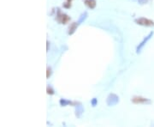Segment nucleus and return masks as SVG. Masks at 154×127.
<instances>
[{"mask_svg":"<svg viewBox=\"0 0 154 127\" xmlns=\"http://www.w3.org/2000/svg\"><path fill=\"white\" fill-rule=\"evenodd\" d=\"M119 101V97L115 94H111L109 96L107 97V102L108 106H114V105L117 104V102Z\"/></svg>","mask_w":154,"mask_h":127,"instance_id":"obj_1","label":"nucleus"},{"mask_svg":"<svg viewBox=\"0 0 154 127\" xmlns=\"http://www.w3.org/2000/svg\"><path fill=\"white\" fill-rule=\"evenodd\" d=\"M135 22L141 26H147V27H151L154 26V22L152 20L147 19V18H140V19H136Z\"/></svg>","mask_w":154,"mask_h":127,"instance_id":"obj_2","label":"nucleus"},{"mask_svg":"<svg viewBox=\"0 0 154 127\" xmlns=\"http://www.w3.org/2000/svg\"><path fill=\"white\" fill-rule=\"evenodd\" d=\"M132 101L135 104H150L151 101L149 99L147 98H143L140 96H135L132 99Z\"/></svg>","mask_w":154,"mask_h":127,"instance_id":"obj_3","label":"nucleus"},{"mask_svg":"<svg viewBox=\"0 0 154 127\" xmlns=\"http://www.w3.org/2000/svg\"><path fill=\"white\" fill-rule=\"evenodd\" d=\"M153 35V32H151L150 34H148V35L147 36V37H146L145 39H144V40H143V41H141L140 42V44L139 46H138V47H137V50H136V51H137V52L139 53L140 52V50L142 49L143 48V46H145L146 44H147V42L149 40H150L151 39V37H152V36Z\"/></svg>","mask_w":154,"mask_h":127,"instance_id":"obj_4","label":"nucleus"},{"mask_svg":"<svg viewBox=\"0 0 154 127\" xmlns=\"http://www.w3.org/2000/svg\"><path fill=\"white\" fill-rule=\"evenodd\" d=\"M86 4L91 9H94L96 6V1L95 0H86Z\"/></svg>","mask_w":154,"mask_h":127,"instance_id":"obj_5","label":"nucleus"},{"mask_svg":"<svg viewBox=\"0 0 154 127\" xmlns=\"http://www.w3.org/2000/svg\"><path fill=\"white\" fill-rule=\"evenodd\" d=\"M60 104L62 105V106H67V105H70L71 104V101H67V100H65V99H61L60 100Z\"/></svg>","mask_w":154,"mask_h":127,"instance_id":"obj_6","label":"nucleus"},{"mask_svg":"<svg viewBox=\"0 0 154 127\" xmlns=\"http://www.w3.org/2000/svg\"><path fill=\"white\" fill-rule=\"evenodd\" d=\"M75 29H76V24H75V22H74L73 24L70 27V32H69V34H72L75 31Z\"/></svg>","mask_w":154,"mask_h":127,"instance_id":"obj_7","label":"nucleus"},{"mask_svg":"<svg viewBox=\"0 0 154 127\" xmlns=\"http://www.w3.org/2000/svg\"><path fill=\"white\" fill-rule=\"evenodd\" d=\"M91 103H92V106H95L96 105H97V103H98V100H97L96 98H93L92 100V101H91Z\"/></svg>","mask_w":154,"mask_h":127,"instance_id":"obj_8","label":"nucleus"},{"mask_svg":"<svg viewBox=\"0 0 154 127\" xmlns=\"http://www.w3.org/2000/svg\"><path fill=\"white\" fill-rule=\"evenodd\" d=\"M67 20H69V17L67 15H63V24H65V22H67Z\"/></svg>","mask_w":154,"mask_h":127,"instance_id":"obj_9","label":"nucleus"},{"mask_svg":"<svg viewBox=\"0 0 154 127\" xmlns=\"http://www.w3.org/2000/svg\"><path fill=\"white\" fill-rule=\"evenodd\" d=\"M47 93L49 94V95H53V94H54V91L51 89V87H47Z\"/></svg>","mask_w":154,"mask_h":127,"instance_id":"obj_10","label":"nucleus"},{"mask_svg":"<svg viewBox=\"0 0 154 127\" xmlns=\"http://www.w3.org/2000/svg\"><path fill=\"white\" fill-rule=\"evenodd\" d=\"M86 13H85L84 15H81V19H80L79 22H82L83 20H85V18H86Z\"/></svg>","mask_w":154,"mask_h":127,"instance_id":"obj_11","label":"nucleus"}]
</instances>
